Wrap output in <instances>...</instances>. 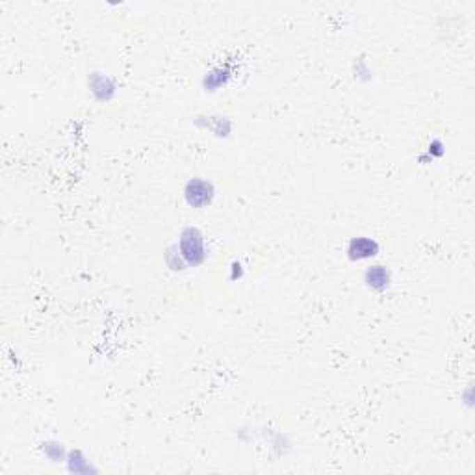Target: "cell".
<instances>
[{
	"label": "cell",
	"instance_id": "1",
	"mask_svg": "<svg viewBox=\"0 0 475 475\" xmlns=\"http://www.w3.org/2000/svg\"><path fill=\"white\" fill-rule=\"evenodd\" d=\"M178 251L182 254L186 264L199 265L206 258V247H205V236L201 234L199 228L188 227L184 228L180 234V242H178Z\"/></svg>",
	"mask_w": 475,
	"mask_h": 475
},
{
	"label": "cell",
	"instance_id": "2",
	"mask_svg": "<svg viewBox=\"0 0 475 475\" xmlns=\"http://www.w3.org/2000/svg\"><path fill=\"white\" fill-rule=\"evenodd\" d=\"M214 186H212L208 180H201V178H192L186 188H184V197H186V203L194 208H203V206H208L214 201Z\"/></svg>",
	"mask_w": 475,
	"mask_h": 475
},
{
	"label": "cell",
	"instance_id": "3",
	"mask_svg": "<svg viewBox=\"0 0 475 475\" xmlns=\"http://www.w3.org/2000/svg\"><path fill=\"white\" fill-rule=\"evenodd\" d=\"M379 251V245H377L375 240L366 236L353 238L348 245V256L351 260H368L373 258Z\"/></svg>",
	"mask_w": 475,
	"mask_h": 475
},
{
	"label": "cell",
	"instance_id": "4",
	"mask_svg": "<svg viewBox=\"0 0 475 475\" xmlns=\"http://www.w3.org/2000/svg\"><path fill=\"white\" fill-rule=\"evenodd\" d=\"M364 281L368 288L375 290V292H384L390 282H392V275L384 265H370L364 273Z\"/></svg>",
	"mask_w": 475,
	"mask_h": 475
},
{
	"label": "cell",
	"instance_id": "5",
	"mask_svg": "<svg viewBox=\"0 0 475 475\" xmlns=\"http://www.w3.org/2000/svg\"><path fill=\"white\" fill-rule=\"evenodd\" d=\"M91 91H93L99 99H110V95L114 93V84L102 75H95L91 80Z\"/></svg>",
	"mask_w": 475,
	"mask_h": 475
}]
</instances>
